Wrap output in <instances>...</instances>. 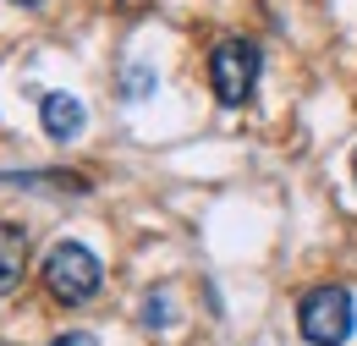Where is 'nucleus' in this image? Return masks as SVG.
<instances>
[{
	"instance_id": "f257e3e1",
	"label": "nucleus",
	"mask_w": 357,
	"mask_h": 346,
	"mask_svg": "<svg viewBox=\"0 0 357 346\" xmlns=\"http://www.w3.org/2000/svg\"><path fill=\"white\" fill-rule=\"evenodd\" d=\"M357 324V303L347 286H313L297 303V330L308 346H347Z\"/></svg>"
},
{
	"instance_id": "f03ea898",
	"label": "nucleus",
	"mask_w": 357,
	"mask_h": 346,
	"mask_svg": "<svg viewBox=\"0 0 357 346\" xmlns=\"http://www.w3.org/2000/svg\"><path fill=\"white\" fill-rule=\"evenodd\" d=\"M259 72H264V50L253 39H220L209 50V88L220 93V105H242V99H253V88H259Z\"/></svg>"
},
{
	"instance_id": "7ed1b4c3",
	"label": "nucleus",
	"mask_w": 357,
	"mask_h": 346,
	"mask_svg": "<svg viewBox=\"0 0 357 346\" xmlns=\"http://www.w3.org/2000/svg\"><path fill=\"white\" fill-rule=\"evenodd\" d=\"M99 280H105V269H99V259H93L83 242H55L45 253V286L55 303L77 308L89 303L93 292H99Z\"/></svg>"
},
{
	"instance_id": "20e7f679",
	"label": "nucleus",
	"mask_w": 357,
	"mask_h": 346,
	"mask_svg": "<svg viewBox=\"0 0 357 346\" xmlns=\"http://www.w3.org/2000/svg\"><path fill=\"white\" fill-rule=\"evenodd\" d=\"M39 116H45V132L55 143H66V137H77V132L89 127V110H83L72 93H45V99H39Z\"/></svg>"
},
{
	"instance_id": "39448f33",
	"label": "nucleus",
	"mask_w": 357,
	"mask_h": 346,
	"mask_svg": "<svg viewBox=\"0 0 357 346\" xmlns=\"http://www.w3.org/2000/svg\"><path fill=\"white\" fill-rule=\"evenodd\" d=\"M22 269H28V231L11 225V220H0V297L17 292Z\"/></svg>"
},
{
	"instance_id": "423d86ee",
	"label": "nucleus",
	"mask_w": 357,
	"mask_h": 346,
	"mask_svg": "<svg viewBox=\"0 0 357 346\" xmlns=\"http://www.w3.org/2000/svg\"><path fill=\"white\" fill-rule=\"evenodd\" d=\"M0 181L28 187V193H39V187H50V193H89V181L72 176V171H28V176H0Z\"/></svg>"
},
{
	"instance_id": "0eeeda50",
	"label": "nucleus",
	"mask_w": 357,
	"mask_h": 346,
	"mask_svg": "<svg viewBox=\"0 0 357 346\" xmlns=\"http://www.w3.org/2000/svg\"><path fill=\"white\" fill-rule=\"evenodd\" d=\"M143 324H149V330H154V324H160V330H165V324H171V297H165V292H160V297H149V303H143Z\"/></svg>"
},
{
	"instance_id": "6e6552de",
	"label": "nucleus",
	"mask_w": 357,
	"mask_h": 346,
	"mask_svg": "<svg viewBox=\"0 0 357 346\" xmlns=\"http://www.w3.org/2000/svg\"><path fill=\"white\" fill-rule=\"evenodd\" d=\"M149 93H154V72H149V66H132V72H127V99H149Z\"/></svg>"
},
{
	"instance_id": "1a4fd4ad",
	"label": "nucleus",
	"mask_w": 357,
	"mask_h": 346,
	"mask_svg": "<svg viewBox=\"0 0 357 346\" xmlns=\"http://www.w3.org/2000/svg\"><path fill=\"white\" fill-rule=\"evenodd\" d=\"M50 346H93L89 330H72V336H61V341H50Z\"/></svg>"
},
{
	"instance_id": "9d476101",
	"label": "nucleus",
	"mask_w": 357,
	"mask_h": 346,
	"mask_svg": "<svg viewBox=\"0 0 357 346\" xmlns=\"http://www.w3.org/2000/svg\"><path fill=\"white\" fill-rule=\"evenodd\" d=\"M352 176H357V149H352Z\"/></svg>"
},
{
	"instance_id": "9b49d317",
	"label": "nucleus",
	"mask_w": 357,
	"mask_h": 346,
	"mask_svg": "<svg viewBox=\"0 0 357 346\" xmlns=\"http://www.w3.org/2000/svg\"><path fill=\"white\" fill-rule=\"evenodd\" d=\"M17 6H39V0H17Z\"/></svg>"
}]
</instances>
